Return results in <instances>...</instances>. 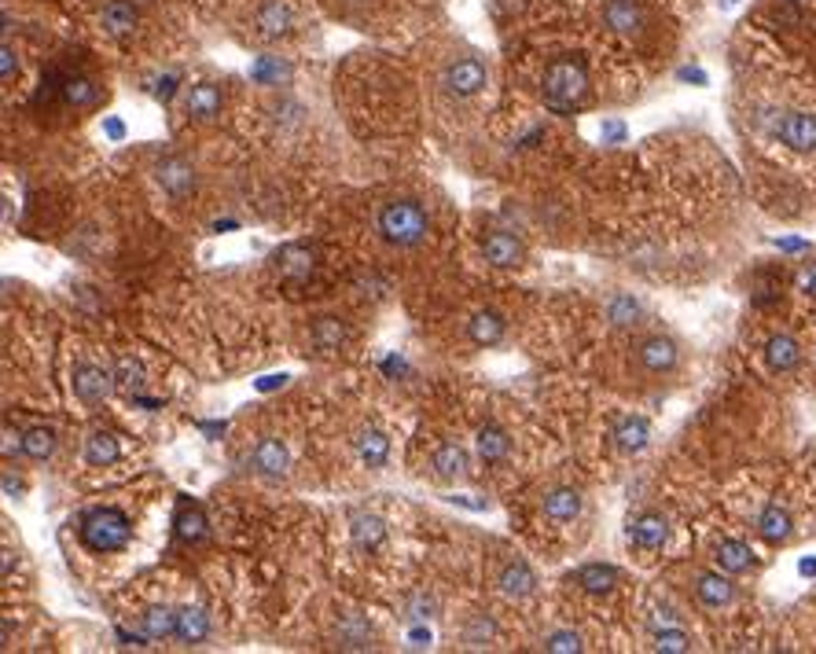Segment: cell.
<instances>
[{
	"label": "cell",
	"mask_w": 816,
	"mask_h": 654,
	"mask_svg": "<svg viewBox=\"0 0 816 654\" xmlns=\"http://www.w3.org/2000/svg\"><path fill=\"white\" fill-rule=\"evenodd\" d=\"M78 537L81 544L96 555H111V552H122L129 537H133V526H129V515L118 508H92L81 515V526H78Z\"/></svg>",
	"instance_id": "obj_1"
},
{
	"label": "cell",
	"mask_w": 816,
	"mask_h": 654,
	"mask_svg": "<svg viewBox=\"0 0 816 654\" xmlns=\"http://www.w3.org/2000/svg\"><path fill=\"white\" fill-rule=\"evenodd\" d=\"M427 228H431L427 210L416 199H394V203H386L379 210V232L394 247H416V243H423Z\"/></svg>",
	"instance_id": "obj_2"
},
{
	"label": "cell",
	"mask_w": 816,
	"mask_h": 654,
	"mask_svg": "<svg viewBox=\"0 0 816 654\" xmlns=\"http://www.w3.org/2000/svg\"><path fill=\"white\" fill-rule=\"evenodd\" d=\"M589 92V70L581 59H556L544 70V100L559 114H570V107Z\"/></svg>",
	"instance_id": "obj_3"
},
{
	"label": "cell",
	"mask_w": 816,
	"mask_h": 654,
	"mask_svg": "<svg viewBox=\"0 0 816 654\" xmlns=\"http://www.w3.org/2000/svg\"><path fill=\"white\" fill-rule=\"evenodd\" d=\"M772 133L783 147H791L798 155H813L816 151V114L809 111H787L780 122L772 125Z\"/></svg>",
	"instance_id": "obj_4"
},
{
	"label": "cell",
	"mask_w": 816,
	"mask_h": 654,
	"mask_svg": "<svg viewBox=\"0 0 816 654\" xmlns=\"http://www.w3.org/2000/svg\"><path fill=\"white\" fill-rule=\"evenodd\" d=\"M70 390L81 405H103L114 390V372H103L100 364H78L70 375Z\"/></svg>",
	"instance_id": "obj_5"
},
{
	"label": "cell",
	"mask_w": 816,
	"mask_h": 654,
	"mask_svg": "<svg viewBox=\"0 0 816 654\" xmlns=\"http://www.w3.org/2000/svg\"><path fill=\"white\" fill-rule=\"evenodd\" d=\"M155 181H159V188L170 195V199H188V195L195 192L192 162H184L181 155L159 158V166H155Z\"/></svg>",
	"instance_id": "obj_6"
},
{
	"label": "cell",
	"mask_w": 816,
	"mask_h": 654,
	"mask_svg": "<svg viewBox=\"0 0 816 654\" xmlns=\"http://www.w3.org/2000/svg\"><path fill=\"white\" fill-rule=\"evenodd\" d=\"M173 533H177V541H184V544L206 541L210 519H206V511L199 500H192V497L177 500V511H173Z\"/></svg>",
	"instance_id": "obj_7"
},
{
	"label": "cell",
	"mask_w": 816,
	"mask_h": 654,
	"mask_svg": "<svg viewBox=\"0 0 816 654\" xmlns=\"http://www.w3.org/2000/svg\"><path fill=\"white\" fill-rule=\"evenodd\" d=\"M445 89L453 96H475V92L486 89V67L478 59H456L445 67Z\"/></svg>",
	"instance_id": "obj_8"
},
{
	"label": "cell",
	"mask_w": 816,
	"mask_h": 654,
	"mask_svg": "<svg viewBox=\"0 0 816 654\" xmlns=\"http://www.w3.org/2000/svg\"><path fill=\"white\" fill-rule=\"evenodd\" d=\"M695 596H699V603L710 610H725L732 607V599H736V585H732V574H714V570H706V574L695 577Z\"/></svg>",
	"instance_id": "obj_9"
},
{
	"label": "cell",
	"mask_w": 816,
	"mask_h": 654,
	"mask_svg": "<svg viewBox=\"0 0 816 654\" xmlns=\"http://www.w3.org/2000/svg\"><path fill=\"white\" fill-rule=\"evenodd\" d=\"M629 541H633L636 548H644V552H658V548L669 541L666 515H658V511H644V515H636V519L629 522Z\"/></svg>",
	"instance_id": "obj_10"
},
{
	"label": "cell",
	"mask_w": 816,
	"mask_h": 654,
	"mask_svg": "<svg viewBox=\"0 0 816 654\" xmlns=\"http://www.w3.org/2000/svg\"><path fill=\"white\" fill-rule=\"evenodd\" d=\"M680 361V346L669 335H651V339L640 342V364H644L647 372L655 375H666L673 372Z\"/></svg>",
	"instance_id": "obj_11"
},
{
	"label": "cell",
	"mask_w": 816,
	"mask_h": 654,
	"mask_svg": "<svg viewBox=\"0 0 816 654\" xmlns=\"http://www.w3.org/2000/svg\"><path fill=\"white\" fill-rule=\"evenodd\" d=\"M482 254H486V261L497 265V269H515V265L526 261V247H522L511 232H489L486 243H482Z\"/></svg>",
	"instance_id": "obj_12"
},
{
	"label": "cell",
	"mask_w": 816,
	"mask_h": 654,
	"mask_svg": "<svg viewBox=\"0 0 816 654\" xmlns=\"http://www.w3.org/2000/svg\"><path fill=\"white\" fill-rule=\"evenodd\" d=\"M287 467H291V452H287V445L280 438H265L258 441V449H254V471L261 474V478H287Z\"/></svg>",
	"instance_id": "obj_13"
},
{
	"label": "cell",
	"mask_w": 816,
	"mask_h": 654,
	"mask_svg": "<svg viewBox=\"0 0 816 654\" xmlns=\"http://www.w3.org/2000/svg\"><path fill=\"white\" fill-rule=\"evenodd\" d=\"M651 441V423L644 416H625L618 427H614V449L625 452V456H636V452L647 449Z\"/></svg>",
	"instance_id": "obj_14"
},
{
	"label": "cell",
	"mask_w": 816,
	"mask_h": 654,
	"mask_svg": "<svg viewBox=\"0 0 816 654\" xmlns=\"http://www.w3.org/2000/svg\"><path fill=\"white\" fill-rule=\"evenodd\" d=\"M603 19H607V26H611L614 34H622V37H636L644 30V12H640V4H633V0H611V4L603 8Z\"/></svg>",
	"instance_id": "obj_15"
},
{
	"label": "cell",
	"mask_w": 816,
	"mask_h": 654,
	"mask_svg": "<svg viewBox=\"0 0 816 654\" xmlns=\"http://www.w3.org/2000/svg\"><path fill=\"white\" fill-rule=\"evenodd\" d=\"M497 585L508 599H526V596H533V588H537V574L530 570V563L515 559V563H508L504 570H500Z\"/></svg>",
	"instance_id": "obj_16"
},
{
	"label": "cell",
	"mask_w": 816,
	"mask_h": 654,
	"mask_svg": "<svg viewBox=\"0 0 816 654\" xmlns=\"http://www.w3.org/2000/svg\"><path fill=\"white\" fill-rule=\"evenodd\" d=\"M765 364H769L772 372H794V368L802 364V346H798V339H791V335H772V339L765 342Z\"/></svg>",
	"instance_id": "obj_17"
},
{
	"label": "cell",
	"mask_w": 816,
	"mask_h": 654,
	"mask_svg": "<svg viewBox=\"0 0 816 654\" xmlns=\"http://www.w3.org/2000/svg\"><path fill=\"white\" fill-rule=\"evenodd\" d=\"M173 636H177L184 647H199V643H206V636H210V618H206V610H199V607L177 610V629H173Z\"/></svg>",
	"instance_id": "obj_18"
},
{
	"label": "cell",
	"mask_w": 816,
	"mask_h": 654,
	"mask_svg": "<svg viewBox=\"0 0 816 654\" xmlns=\"http://www.w3.org/2000/svg\"><path fill=\"white\" fill-rule=\"evenodd\" d=\"M118 456H122V445L111 430H92L85 438V463L89 467H111V463H118Z\"/></svg>",
	"instance_id": "obj_19"
},
{
	"label": "cell",
	"mask_w": 816,
	"mask_h": 654,
	"mask_svg": "<svg viewBox=\"0 0 816 654\" xmlns=\"http://www.w3.org/2000/svg\"><path fill=\"white\" fill-rule=\"evenodd\" d=\"M291 26H295V19H291V8L287 4H280V0H265L258 8V30L261 37H287L291 34Z\"/></svg>",
	"instance_id": "obj_20"
},
{
	"label": "cell",
	"mask_w": 816,
	"mask_h": 654,
	"mask_svg": "<svg viewBox=\"0 0 816 654\" xmlns=\"http://www.w3.org/2000/svg\"><path fill=\"white\" fill-rule=\"evenodd\" d=\"M794 530V519L791 511L780 508V504H765V511L758 515V533L765 537L769 544H783L787 537H791Z\"/></svg>",
	"instance_id": "obj_21"
},
{
	"label": "cell",
	"mask_w": 816,
	"mask_h": 654,
	"mask_svg": "<svg viewBox=\"0 0 816 654\" xmlns=\"http://www.w3.org/2000/svg\"><path fill=\"white\" fill-rule=\"evenodd\" d=\"M184 107H188V114L192 118H214V114H221V89L217 85H210V81H199V85H192L188 89V96H184Z\"/></svg>",
	"instance_id": "obj_22"
},
{
	"label": "cell",
	"mask_w": 816,
	"mask_h": 654,
	"mask_svg": "<svg viewBox=\"0 0 816 654\" xmlns=\"http://www.w3.org/2000/svg\"><path fill=\"white\" fill-rule=\"evenodd\" d=\"M350 537L357 548H379V544L386 541V522L379 519V515H368V511H357L350 519Z\"/></svg>",
	"instance_id": "obj_23"
},
{
	"label": "cell",
	"mask_w": 816,
	"mask_h": 654,
	"mask_svg": "<svg viewBox=\"0 0 816 654\" xmlns=\"http://www.w3.org/2000/svg\"><path fill=\"white\" fill-rule=\"evenodd\" d=\"M717 566L732 577L754 570V552H750V544L747 541H721L717 544Z\"/></svg>",
	"instance_id": "obj_24"
},
{
	"label": "cell",
	"mask_w": 816,
	"mask_h": 654,
	"mask_svg": "<svg viewBox=\"0 0 816 654\" xmlns=\"http://www.w3.org/2000/svg\"><path fill=\"white\" fill-rule=\"evenodd\" d=\"M578 585L589 592V596H607L618 585V570L611 563H585L578 570Z\"/></svg>",
	"instance_id": "obj_25"
},
{
	"label": "cell",
	"mask_w": 816,
	"mask_h": 654,
	"mask_svg": "<svg viewBox=\"0 0 816 654\" xmlns=\"http://www.w3.org/2000/svg\"><path fill=\"white\" fill-rule=\"evenodd\" d=\"M467 335H471L475 346L489 350V346H497V342L504 339V320H500V313H493V309L475 313L471 316V324H467Z\"/></svg>",
	"instance_id": "obj_26"
},
{
	"label": "cell",
	"mask_w": 816,
	"mask_h": 654,
	"mask_svg": "<svg viewBox=\"0 0 816 654\" xmlns=\"http://www.w3.org/2000/svg\"><path fill=\"white\" fill-rule=\"evenodd\" d=\"M544 515L556 522H574L581 515V493L578 489H552L548 497H544Z\"/></svg>",
	"instance_id": "obj_27"
},
{
	"label": "cell",
	"mask_w": 816,
	"mask_h": 654,
	"mask_svg": "<svg viewBox=\"0 0 816 654\" xmlns=\"http://www.w3.org/2000/svg\"><path fill=\"white\" fill-rule=\"evenodd\" d=\"M100 23L111 37H129L136 30V8L129 0H111V4L103 8Z\"/></svg>",
	"instance_id": "obj_28"
},
{
	"label": "cell",
	"mask_w": 816,
	"mask_h": 654,
	"mask_svg": "<svg viewBox=\"0 0 816 654\" xmlns=\"http://www.w3.org/2000/svg\"><path fill=\"white\" fill-rule=\"evenodd\" d=\"M144 364L136 361V357H118V364H114V390H122L129 401H133L136 394H144Z\"/></svg>",
	"instance_id": "obj_29"
},
{
	"label": "cell",
	"mask_w": 816,
	"mask_h": 654,
	"mask_svg": "<svg viewBox=\"0 0 816 654\" xmlns=\"http://www.w3.org/2000/svg\"><path fill=\"white\" fill-rule=\"evenodd\" d=\"M431 463H434V474L445 478V482H460V478L467 474V452L460 449V445H453V441L434 452Z\"/></svg>",
	"instance_id": "obj_30"
},
{
	"label": "cell",
	"mask_w": 816,
	"mask_h": 654,
	"mask_svg": "<svg viewBox=\"0 0 816 654\" xmlns=\"http://www.w3.org/2000/svg\"><path fill=\"white\" fill-rule=\"evenodd\" d=\"M346 324H342L339 316H320L317 324H313V331H309V339H313V346L317 350H342V342H346Z\"/></svg>",
	"instance_id": "obj_31"
},
{
	"label": "cell",
	"mask_w": 816,
	"mask_h": 654,
	"mask_svg": "<svg viewBox=\"0 0 816 654\" xmlns=\"http://www.w3.org/2000/svg\"><path fill=\"white\" fill-rule=\"evenodd\" d=\"M607 320H611L614 327H636L644 320V305L636 302L633 294L618 291L611 302H607Z\"/></svg>",
	"instance_id": "obj_32"
},
{
	"label": "cell",
	"mask_w": 816,
	"mask_h": 654,
	"mask_svg": "<svg viewBox=\"0 0 816 654\" xmlns=\"http://www.w3.org/2000/svg\"><path fill=\"white\" fill-rule=\"evenodd\" d=\"M357 452H361V460L372 471H379V467H386V456H390V438H386L383 430H364L361 438H357Z\"/></svg>",
	"instance_id": "obj_33"
},
{
	"label": "cell",
	"mask_w": 816,
	"mask_h": 654,
	"mask_svg": "<svg viewBox=\"0 0 816 654\" xmlns=\"http://www.w3.org/2000/svg\"><path fill=\"white\" fill-rule=\"evenodd\" d=\"M140 629H144L148 640H166V636H173V629H177V610L170 607L144 610V614H140Z\"/></svg>",
	"instance_id": "obj_34"
},
{
	"label": "cell",
	"mask_w": 816,
	"mask_h": 654,
	"mask_svg": "<svg viewBox=\"0 0 816 654\" xmlns=\"http://www.w3.org/2000/svg\"><path fill=\"white\" fill-rule=\"evenodd\" d=\"M475 445H478V456H482L486 463H500L504 456H508V434H504L500 427H493V423L478 430Z\"/></svg>",
	"instance_id": "obj_35"
},
{
	"label": "cell",
	"mask_w": 816,
	"mask_h": 654,
	"mask_svg": "<svg viewBox=\"0 0 816 654\" xmlns=\"http://www.w3.org/2000/svg\"><path fill=\"white\" fill-rule=\"evenodd\" d=\"M56 452V430L52 427H30L23 434V456H30V460H48Z\"/></svg>",
	"instance_id": "obj_36"
},
{
	"label": "cell",
	"mask_w": 816,
	"mask_h": 654,
	"mask_svg": "<svg viewBox=\"0 0 816 654\" xmlns=\"http://www.w3.org/2000/svg\"><path fill=\"white\" fill-rule=\"evenodd\" d=\"M59 92H63V100H67L70 107H92V103L100 100V89H96L89 78H63Z\"/></svg>",
	"instance_id": "obj_37"
},
{
	"label": "cell",
	"mask_w": 816,
	"mask_h": 654,
	"mask_svg": "<svg viewBox=\"0 0 816 654\" xmlns=\"http://www.w3.org/2000/svg\"><path fill=\"white\" fill-rule=\"evenodd\" d=\"M651 647L662 654H684V651H692V636L684 629H677V625H662V629L655 632V643H651Z\"/></svg>",
	"instance_id": "obj_38"
},
{
	"label": "cell",
	"mask_w": 816,
	"mask_h": 654,
	"mask_svg": "<svg viewBox=\"0 0 816 654\" xmlns=\"http://www.w3.org/2000/svg\"><path fill=\"white\" fill-rule=\"evenodd\" d=\"M309 269H313V250H309V247H287L284 250V272H287V276L302 280V276H309Z\"/></svg>",
	"instance_id": "obj_39"
},
{
	"label": "cell",
	"mask_w": 816,
	"mask_h": 654,
	"mask_svg": "<svg viewBox=\"0 0 816 654\" xmlns=\"http://www.w3.org/2000/svg\"><path fill=\"white\" fill-rule=\"evenodd\" d=\"M250 78L261 81V85H280V78H287V67L280 63V59L272 56H261L254 67H250Z\"/></svg>",
	"instance_id": "obj_40"
},
{
	"label": "cell",
	"mask_w": 816,
	"mask_h": 654,
	"mask_svg": "<svg viewBox=\"0 0 816 654\" xmlns=\"http://www.w3.org/2000/svg\"><path fill=\"white\" fill-rule=\"evenodd\" d=\"M544 651H552V654H578V651H585V640H581L578 632L559 629V632H552V636L544 640Z\"/></svg>",
	"instance_id": "obj_41"
},
{
	"label": "cell",
	"mask_w": 816,
	"mask_h": 654,
	"mask_svg": "<svg viewBox=\"0 0 816 654\" xmlns=\"http://www.w3.org/2000/svg\"><path fill=\"white\" fill-rule=\"evenodd\" d=\"M372 629L368 625H353V621H346L339 629V647H350V651H364V647H372Z\"/></svg>",
	"instance_id": "obj_42"
},
{
	"label": "cell",
	"mask_w": 816,
	"mask_h": 654,
	"mask_svg": "<svg viewBox=\"0 0 816 654\" xmlns=\"http://www.w3.org/2000/svg\"><path fill=\"white\" fill-rule=\"evenodd\" d=\"M497 636V629H493V621H486V618H475V625L467 629V643L471 647H482V643H489Z\"/></svg>",
	"instance_id": "obj_43"
},
{
	"label": "cell",
	"mask_w": 816,
	"mask_h": 654,
	"mask_svg": "<svg viewBox=\"0 0 816 654\" xmlns=\"http://www.w3.org/2000/svg\"><path fill=\"white\" fill-rule=\"evenodd\" d=\"M15 74H19V59H15V48L4 41V48H0V78L12 81Z\"/></svg>",
	"instance_id": "obj_44"
},
{
	"label": "cell",
	"mask_w": 816,
	"mask_h": 654,
	"mask_svg": "<svg viewBox=\"0 0 816 654\" xmlns=\"http://www.w3.org/2000/svg\"><path fill=\"white\" fill-rule=\"evenodd\" d=\"M434 610V599L431 596H412V603H408V618L412 621H427Z\"/></svg>",
	"instance_id": "obj_45"
},
{
	"label": "cell",
	"mask_w": 816,
	"mask_h": 654,
	"mask_svg": "<svg viewBox=\"0 0 816 654\" xmlns=\"http://www.w3.org/2000/svg\"><path fill=\"white\" fill-rule=\"evenodd\" d=\"M600 136H603V144H622V140H625V125L622 122H603Z\"/></svg>",
	"instance_id": "obj_46"
},
{
	"label": "cell",
	"mask_w": 816,
	"mask_h": 654,
	"mask_svg": "<svg viewBox=\"0 0 816 654\" xmlns=\"http://www.w3.org/2000/svg\"><path fill=\"white\" fill-rule=\"evenodd\" d=\"M12 452H23V434L19 430H4V456H12Z\"/></svg>",
	"instance_id": "obj_47"
},
{
	"label": "cell",
	"mask_w": 816,
	"mask_h": 654,
	"mask_svg": "<svg viewBox=\"0 0 816 654\" xmlns=\"http://www.w3.org/2000/svg\"><path fill=\"white\" fill-rule=\"evenodd\" d=\"M408 647H431V629H423V625L408 629Z\"/></svg>",
	"instance_id": "obj_48"
},
{
	"label": "cell",
	"mask_w": 816,
	"mask_h": 654,
	"mask_svg": "<svg viewBox=\"0 0 816 654\" xmlns=\"http://www.w3.org/2000/svg\"><path fill=\"white\" fill-rule=\"evenodd\" d=\"M173 89H177V78H162L159 89H155V96H159V100H170Z\"/></svg>",
	"instance_id": "obj_49"
},
{
	"label": "cell",
	"mask_w": 816,
	"mask_h": 654,
	"mask_svg": "<svg viewBox=\"0 0 816 654\" xmlns=\"http://www.w3.org/2000/svg\"><path fill=\"white\" fill-rule=\"evenodd\" d=\"M103 129H107V136H111V140H122V136H125V125L118 122V118H107V122H103Z\"/></svg>",
	"instance_id": "obj_50"
},
{
	"label": "cell",
	"mask_w": 816,
	"mask_h": 654,
	"mask_svg": "<svg viewBox=\"0 0 816 654\" xmlns=\"http://www.w3.org/2000/svg\"><path fill=\"white\" fill-rule=\"evenodd\" d=\"M802 291H805V294H813V298H816V265H813V269H805V272H802Z\"/></svg>",
	"instance_id": "obj_51"
},
{
	"label": "cell",
	"mask_w": 816,
	"mask_h": 654,
	"mask_svg": "<svg viewBox=\"0 0 816 654\" xmlns=\"http://www.w3.org/2000/svg\"><path fill=\"white\" fill-rule=\"evenodd\" d=\"M287 375H265V379H258V390H276V386H284Z\"/></svg>",
	"instance_id": "obj_52"
},
{
	"label": "cell",
	"mask_w": 816,
	"mask_h": 654,
	"mask_svg": "<svg viewBox=\"0 0 816 654\" xmlns=\"http://www.w3.org/2000/svg\"><path fill=\"white\" fill-rule=\"evenodd\" d=\"M4 493H8V497H15V493H23V485L15 482L12 474H4Z\"/></svg>",
	"instance_id": "obj_53"
},
{
	"label": "cell",
	"mask_w": 816,
	"mask_h": 654,
	"mask_svg": "<svg viewBox=\"0 0 816 654\" xmlns=\"http://www.w3.org/2000/svg\"><path fill=\"white\" fill-rule=\"evenodd\" d=\"M680 78H684V81H699V85H703L706 74H703V70H680Z\"/></svg>",
	"instance_id": "obj_54"
},
{
	"label": "cell",
	"mask_w": 816,
	"mask_h": 654,
	"mask_svg": "<svg viewBox=\"0 0 816 654\" xmlns=\"http://www.w3.org/2000/svg\"><path fill=\"white\" fill-rule=\"evenodd\" d=\"M805 577H816V559H802V566H798Z\"/></svg>",
	"instance_id": "obj_55"
},
{
	"label": "cell",
	"mask_w": 816,
	"mask_h": 654,
	"mask_svg": "<svg viewBox=\"0 0 816 654\" xmlns=\"http://www.w3.org/2000/svg\"><path fill=\"white\" fill-rule=\"evenodd\" d=\"M780 247L783 250H805V243H802V239H783Z\"/></svg>",
	"instance_id": "obj_56"
},
{
	"label": "cell",
	"mask_w": 816,
	"mask_h": 654,
	"mask_svg": "<svg viewBox=\"0 0 816 654\" xmlns=\"http://www.w3.org/2000/svg\"><path fill=\"white\" fill-rule=\"evenodd\" d=\"M203 430H206V434H221V430H225V423H203Z\"/></svg>",
	"instance_id": "obj_57"
}]
</instances>
